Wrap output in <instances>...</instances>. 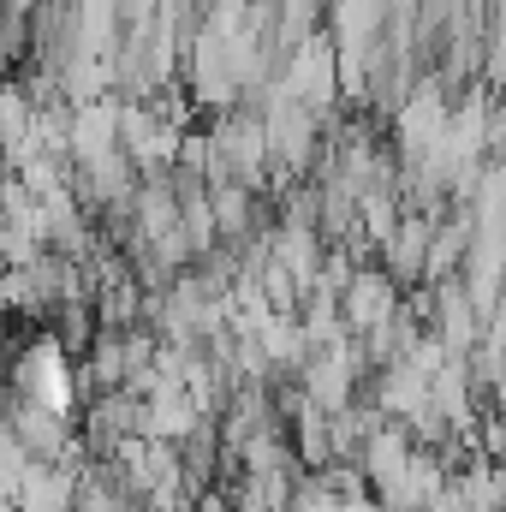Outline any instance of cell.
<instances>
[{
    "mask_svg": "<svg viewBox=\"0 0 506 512\" xmlns=\"http://www.w3.org/2000/svg\"><path fill=\"white\" fill-rule=\"evenodd\" d=\"M393 304H399L393 274H387V268H358V274L346 280V292H340V328L370 334V328H381V322L393 316Z\"/></svg>",
    "mask_w": 506,
    "mask_h": 512,
    "instance_id": "1",
    "label": "cell"
}]
</instances>
